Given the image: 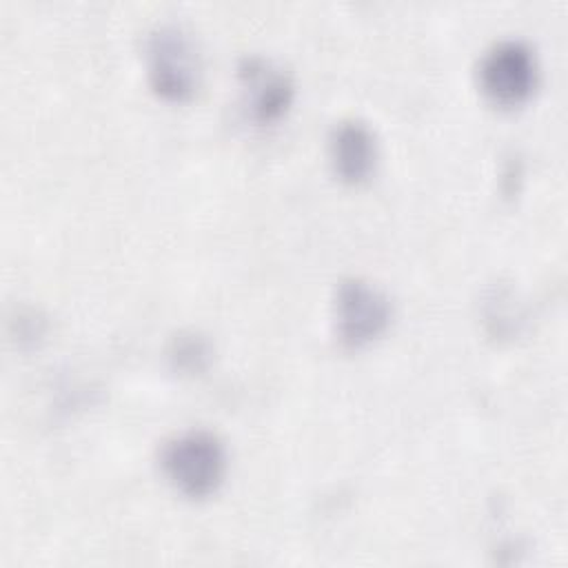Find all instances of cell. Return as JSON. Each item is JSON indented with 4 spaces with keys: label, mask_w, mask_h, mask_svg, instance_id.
<instances>
[{
    "label": "cell",
    "mask_w": 568,
    "mask_h": 568,
    "mask_svg": "<svg viewBox=\"0 0 568 568\" xmlns=\"http://www.w3.org/2000/svg\"><path fill=\"white\" fill-rule=\"evenodd\" d=\"M160 466L182 495L206 497L224 479L226 448L213 430L186 428L162 444Z\"/></svg>",
    "instance_id": "1"
},
{
    "label": "cell",
    "mask_w": 568,
    "mask_h": 568,
    "mask_svg": "<svg viewBox=\"0 0 568 568\" xmlns=\"http://www.w3.org/2000/svg\"><path fill=\"white\" fill-rule=\"evenodd\" d=\"M149 82L166 100L182 102L191 98L202 78V60L193 36L173 22L149 31L144 44Z\"/></svg>",
    "instance_id": "2"
},
{
    "label": "cell",
    "mask_w": 568,
    "mask_h": 568,
    "mask_svg": "<svg viewBox=\"0 0 568 568\" xmlns=\"http://www.w3.org/2000/svg\"><path fill=\"white\" fill-rule=\"evenodd\" d=\"M539 64L532 47L519 38L493 42L477 67L484 95L499 106H515L530 98L537 87Z\"/></svg>",
    "instance_id": "3"
},
{
    "label": "cell",
    "mask_w": 568,
    "mask_h": 568,
    "mask_svg": "<svg viewBox=\"0 0 568 568\" xmlns=\"http://www.w3.org/2000/svg\"><path fill=\"white\" fill-rule=\"evenodd\" d=\"M393 306L388 295L373 282L346 277L335 288L333 320L344 346L359 348L375 339L390 322Z\"/></svg>",
    "instance_id": "4"
},
{
    "label": "cell",
    "mask_w": 568,
    "mask_h": 568,
    "mask_svg": "<svg viewBox=\"0 0 568 568\" xmlns=\"http://www.w3.org/2000/svg\"><path fill=\"white\" fill-rule=\"evenodd\" d=\"M244 104L253 120L273 122L293 102V80L273 62L251 55L240 64Z\"/></svg>",
    "instance_id": "5"
},
{
    "label": "cell",
    "mask_w": 568,
    "mask_h": 568,
    "mask_svg": "<svg viewBox=\"0 0 568 568\" xmlns=\"http://www.w3.org/2000/svg\"><path fill=\"white\" fill-rule=\"evenodd\" d=\"M328 158L344 182H364L377 164L373 129L355 118L339 120L328 135Z\"/></svg>",
    "instance_id": "6"
}]
</instances>
